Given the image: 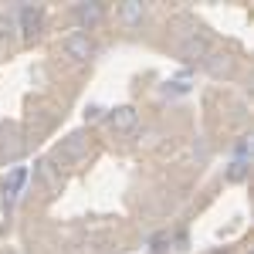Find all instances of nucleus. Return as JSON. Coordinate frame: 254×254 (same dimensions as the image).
Instances as JSON below:
<instances>
[{
  "label": "nucleus",
  "instance_id": "f257e3e1",
  "mask_svg": "<svg viewBox=\"0 0 254 254\" xmlns=\"http://www.w3.org/2000/svg\"><path fill=\"white\" fill-rule=\"evenodd\" d=\"M176 51H180V58H187V61H196V58L203 61L210 55V38L203 31H187L180 38V44H176Z\"/></svg>",
  "mask_w": 254,
  "mask_h": 254
},
{
  "label": "nucleus",
  "instance_id": "f03ea898",
  "mask_svg": "<svg viewBox=\"0 0 254 254\" xmlns=\"http://www.w3.org/2000/svg\"><path fill=\"white\" fill-rule=\"evenodd\" d=\"M64 55L71 61H88L95 58V41L88 38L85 31H71L68 38H64Z\"/></svg>",
  "mask_w": 254,
  "mask_h": 254
},
{
  "label": "nucleus",
  "instance_id": "7ed1b4c3",
  "mask_svg": "<svg viewBox=\"0 0 254 254\" xmlns=\"http://www.w3.org/2000/svg\"><path fill=\"white\" fill-rule=\"evenodd\" d=\"M85 153H88V139L75 132V136L61 139V146L55 149V159L58 163H78V159H85Z\"/></svg>",
  "mask_w": 254,
  "mask_h": 254
},
{
  "label": "nucleus",
  "instance_id": "20e7f679",
  "mask_svg": "<svg viewBox=\"0 0 254 254\" xmlns=\"http://www.w3.org/2000/svg\"><path fill=\"white\" fill-rule=\"evenodd\" d=\"M109 126H112V132H119V136H129V132H136V126H139V112L129 109V105H122V109H116L109 116Z\"/></svg>",
  "mask_w": 254,
  "mask_h": 254
},
{
  "label": "nucleus",
  "instance_id": "39448f33",
  "mask_svg": "<svg viewBox=\"0 0 254 254\" xmlns=\"http://www.w3.org/2000/svg\"><path fill=\"white\" fill-rule=\"evenodd\" d=\"M38 31H41V7H24L20 10V34L34 38Z\"/></svg>",
  "mask_w": 254,
  "mask_h": 254
},
{
  "label": "nucleus",
  "instance_id": "423d86ee",
  "mask_svg": "<svg viewBox=\"0 0 254 254\" xmlns=\"http://www.w3.org/2000/svg\"><path fill=\"white\" fill-rule=\"evenodd\" d=\"M142 17H146V7H142L139 0H126V3L119 7V20L129 24V27H132V24H142Z\"/></svg>",
  "mask_w": 254,
  "mask_h": 254
},
{
  "label": "nucleus",
  "instance_id": "0eeeda50",
  "mask_svg": "<svg viewBox=\"0 0 254 254\" xmlns=\"http://www.w3.org/2000/svg\"><path fill=\"white\" fill-rule=\"evenodd\" d=\"M203 64H207L210 75H227V71L234 68V61L227 58V55H220V51H210V55L203 58Z\"/></svg>",
  "mask_w": 254,
  "mask_h": 254
},
{
  "label": "nucleus",
  "instance_id": "6e6552de",
  "mask_svg": "<svg viewBox=\"0 0 254 254\" xmlns=\"http://www.w3.org/2000/svg\"><path fill=\"white\" fill-rule=\"evenodd\" d=\"M75 17H78L81 24H88V27H92V24L102 20V7H98V3H78V7H75Z\"/></svg>",
  "mask_w": 254,
  "mask_h": 254
},
{
  "label": "nucleus",
  "instance_id": "1a4fd4ad",
  "mask_svg": "<svg viewBox=\"0 0 254 254\" xmlns=\"http://www.w3.org/2000/svg\"><path fill=\"white\" fill-rule=\"evenodd\" d=\"M38 173L48 180V187H51V190H58V173H55V163H51V159L38 163Z\"/></svg>",
  "mask_w": 254,
  "mask_h": 254
},
{
  "label": "nucleus",
  "instance_id": "9d476101",
  "mask_svg": "<svg viewBox=\"0 0 254 254\" xmlns=\"http://www.w3.org/2000/svg\"><path fill=\"white\" fill-rule=\"evenodd\" d=\"M14 34V17H0V38H10Z\"/></svg>",
  "mask_w": 254,
  "mask_h": 254
},
{
  "label": "nucleus",
  "instance_id": "9b49d317",
  "mask_svg": "<svg viewBox=\"0 0 254 254\" xmlns=\"http://www.w3.org/2000/svg\"><path fill=\"white\" fill-rule=\"evenodd\" d=\"M20 183H24V170H14V176H10V193L17 190Z\"/></svg>",
  "mask_w": 254,
  "mask_h": 254
}]
</instances>
